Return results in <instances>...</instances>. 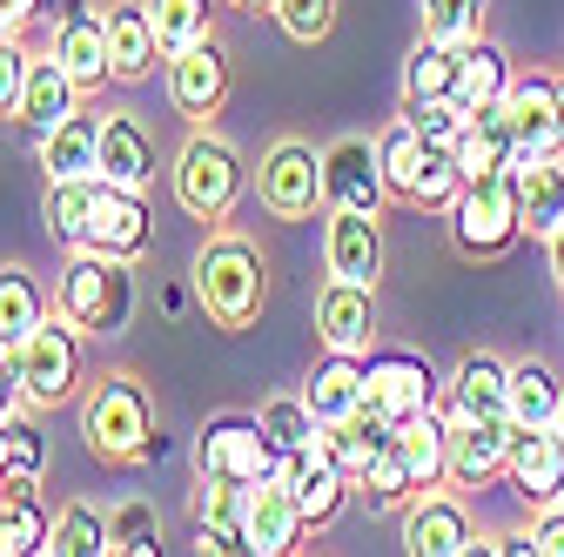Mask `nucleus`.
<instances>
[{"label":"nucleus","mask_w":564,"mask_h":557,"mask_svg":"<svg viewBox=\"0 0 564 557\" xmlns=\"http://www.w3.org/2000/svg\"><path fill=\"white\" fill-rule=\"evenodd\" d=\"M82 437L101 463H141L162 437H155V403L149 383L128 370H101L82 396Z\"/></svg>","instance_id":"nucleus-1"},{"label":"nucleus","mask_w":564,"mask_h":557,"mask_svg":"<svg viewBox=\"0 0 564 557\" xmlns=\"http://www.w3.org/2000/svg\"><path fill=\"white\" fill-rule=\"evenodd\" d=\"M262 296H269L262 249L249 236H208L195 255V303L208 309V323L236 336L262 316Z\"/></svg>","instance_id":"nucleus-2"},{"label":"nucleus","mask_w":564,"mask_h":557,"mask_svg":"<svg viewBox=\"0 0 564 557\" xmlns=\"http://www.w3.org/2000/svg\"><path fill=\"white\" fill-rule=\"evenodd\" d=\"M54 309L75 323L82 336H121L128 316H134V275L121 255H101V249H75V262L61 269L54 283Z\"/></svg>","instance_id":"nucleus-3"},{"label":"nucleus","mask_w":564,"mask_h":557,"mask_svg":"<svg viewBox=\"0 0 564 557\" xmlns=\"http://www.w3.org/2000/svg\"><path fill=\"white\" fill-rule=\"evenodd\" d=\"M242 188H249V162L223 142V134L195 128L182 142V155H175V201L195 222H229V208L242 201Z\"/></svg>","instance_id":"nucleus-4"},{"label":"nucleus","mask_w":564,"mask_h":557,"mask_svg":"<svg viewBox=\"0 0 564 557\" xmlns=\"http://www.w3.org/2000/svg\"><path fill=\"white\" fill-rule=\"evenodd\" d=\"M524 236V216H518V175H477L457 188L451 201V242L470 255V262H498L511 242Z\"/></svg>","instance_id":"nucleus-5"},{"label":"nucleus","mask_w":564,"mask_h":557,"mask_svg":"<svg viewBox=\"0 0 564 557\" xmlns=\"http://www.w3.org/2000/svg\"><path fill=\"white\" fill-rule=\"evenodd\" d=\"M195 470L202 477H223V483H269L282 477V450L269 444L262 416H208L202 437H195Z\"/></svg>","instance_id":"nucleus-6"},{"label":"nucleus","mask_w":564,"mask_h":557,"mask_svg":"<svg viewBox=\"0 0 564 557\" xmlns=\"http://www.w3.org/2000/svg\"><path fill=\"white\" fill-rule=\"evenodd\" d=\"M14 370H21V390H28L34 409L67 403V396H75V383H82V329L67 323L61 309H47V323L14 350Z\"/></svg>","instance_id":"nucleus-7"},{"label":"nucleus","mask_w":564,"mask_h":557,"mask_svg":"<svg viewBox=\"0 0 564 557\" xmlns=\"http://www.w3.org/2000/svg\"><path fill=\"white\" fill-rule=\"evenodd\" d=\"M256 195H262V208L275 222H310L316 208H329L323 201V155L310 149V142H275L269 155H262V175H256Z\"/></svg>","instance_id":"nucleus-8"},{"label":"nucleus","mask_w":564,"mask_h":557,"mask_svg":"<svg viewBox=\"0 0 564 557\" xmlns=\"http://www.w3.org/2000/svg\"><path fill=\"white\" fill-rule=\"evenodd\" d=\"M364 376H370L364 403L377 416H390V424H410V416H423V409L437 403V370L423 363L416 350H370Z\"/></svg>","instance_id":"nucleus-9"},{"label":"nucleus","mask_w":564,"mask_h":557,"mask_svg":"<svg viewBox=\"0 0 564 557\" xmlns=\"http://www.w3.org/2000/svg\"><path fill=\"white\" fill-rule=\"evenodd\" d=\"M323 262H329V275H343V283L377 290L383 283V216L377 208H329Z\"/></svg>","instance_id":"nucleus-10"},{"label":"nucleus","mask_w":564,"mask_h":557,"mask_svg":"<svg viewBox=\"0 0 564 557\" xmlns=\"http://www.w3.org/2000/svg\"><path fill=\"white\" fill-rule=\"evenodd\" d=\"M383 195H390V175H383L377 142L343 134V142L323 149V201L329 208H377V216H383Z\"/></svg>","instance_id":"nucleus-11"},{"label":"nucleus","mask_w":564,"mask_h":557,"mask_svg":"<svg viewBox=\"0 0 564 557\" xmlns=\"http://www.w3.org/2000/svg\"><path fill=\"white\" fill-rule=\"evenodd\" d=\"M169 101H175V114H188L195 128L229 101V54H223L216 34L195 41V47H182V54H169Z\"/></svg>","instance_id":"nucleus-12"},{"label":"nucleus","mask_w":564,"mask_h":557,"mask_svg":"<svg viewBox=\"0 0 564 557\" xmlns=\"http://www.w3.org/2000/svg\"><path fill=\"white\" fill-rule=\"evenodd\" d=\"M282 483H290V498H296V511H303V524L310 531H329L336 524V511L349 504V470L329 457V444H310V450H296V457H282Z\"/></svg>","instance_id":"nucleus-13"},{"label":"nucleus","mask_w":564,"mask_h":557,"mask_svg":"<svg viewBox=\"0 0 564 557\" xmlns=\"http://www.w3.org/2000/svg\"><path fill=\"white\" fill-rule=\"evenodd\" d=\"M316 336H323V350L370 357V336H377V290L329 275V290L316 296Z\"/></svg>","instance_id":"nucleus-14"},{"label":"nucleus","mask_w":564,"mask_h":557,"mask_svg":"<svg viewBox=\"0 0 564 557\" xmlns=\"http://www.w3.org/2000/svg\"><path fill=\"white\" fill-rule=\"evenodd\" d=\"M505 470H511V483L524 491V504H557L564 498V437H557V424H531V430L511 424Z\"/></svg>","instance_id":"nucleus-15"},{"label":"nucleus","mask_w":564,"mask_h":557,"mask_svg":"<svg viewBox=\"0 0 564 557\" xmlns=\"http://www.w3.org/2000/svg\"><path fill=\"white\" fill-rule=\"evenodd\" d=\"M505 108H511V128H518V162H551V155H564V142H557V81H551V75L511 81Z\"/></svg>","instance_id":"nucleus-16"},{"label":"nucleus","mask_w":564,"mask_h":557,"mask_svg":"<svg viewBox=\"0 0 564 557\" xmlns=\"http://www.w3.org/2000/svg\"><path fill=\"white\" fill-rule=\"evenodd\" d=\"M101 28H108V67H115V81H149L155 61H169L162 41H155V21H149V0H115V8L101 14Z\"/></svg>","instance_id":"nucleus-17"},{"label":"nucleus","mask_w":564,"mask_h":557,"mask_svg":"<svg viewBox=\"0 0 564 557\" xmlns=\"http://www.w3.org/2000/svg\"><path fill=\"white\" fill-rule=\"evenodd\" d=\"M511 457V416H477V424H451V483L457 491H484Z\"/></svg>","instance_id":"nucleus-18"},{"label":"nucleus","mask_w":564,"mask_h":557,"mask_svg":"<svg viewBox=\"0 0 564 557\" xmlns=\"http://www.w3.org/2000/svg\"><path fill=\"white\" fill-rule=\"evenodd\" d=\"M477 416H511V363L490 350H470L451 370V424H477Z\"/></svg>","instance_id":"nucleus-19"},{"label":"nucleus","mask_w":564,"mask_h":557,"mask_svg":"<svg viewBox=\"0 0 564 557\" xmlns=\"http://www.w3.org/2000/svg\"><path fill=\"white\" fill-rule=\"evenodd\" d=\"M155 242V222H149V208H141L134 188H101V208H95V229H88V249L101 255H121V262H141Z\"/></svg>","instance_id":"nucleus-20"},{"label":"nucleus","mask_w":564,"mask_h":557,"mask_svg":"<svg viewBox=\"0 0 564 557\" xmlns=\"http://www.w3.org/2000/svg\"><path fill=\"white\" fill-rule=\"evenodd\" d=\"M82 108V81L67 75V67L47 54V61H34L28 67V88H21V108H14V121L34 134V142H47V134Z\"/></svg>","instance_id":"nucleus-21"},{"label":"nucleus","mask_w":564,"mask_h":557,"mask_svg":"<svg viewBox=\"0 0 564 557\" xmlns=\"http://www.w3.org/2000/svg\"><path fill=\"white\" fill-rule=\"evenodd\" d=\"M457 168H464V182H477V175H505V168H518V128H511V108L498 101V108H477L470 121H464V134H457Z\"/></svg>","instance_id":"nucleus-22"},{"label":"nucleus","mask_w":564,"mask_h":557,"mask_svg":"<svg viewBox=\"0 0 564 557\" xmlns=\"http://www.w3.org/2000/svg\"><path fill=\"white\" fill-rule=\"evenodd\" d=\"M95 175L141 195V188L155 182V134L141 128L134 114H101V168Z\"/></svg>","instance_id":"nucleus-23"},{"label":"nucleus","mask_w":564,"mask_h":557,"mask_svg":"<svg viewBox=\"0 0 564 557\" xmlns=\"http://www.w3.org/2000/svg\"><path fill=\"white\" fill-rule=\"evenodd\" d=\"M303 531H310V524H303V511H296V498H290V483H282V477L256 483V491H249V517H242L249 550H256V557H282V550H296Z\"/></svg>","instance_id":"nucleus-24"},{"label":"nucleus","mask_w":564,"mask_h":557,"mask_svg":"<svg viewBox=\"0 0 564 557\" xmlns=\"http://www.w3.org/2000/svg\"><path fill=\"white\" fill-rule=\"evenodd\" d=\"M477 537H470V517L457 498H416L403 511V550L410 557H464Z\"/></svg>","instance_id":"nucleus-25"},{"label":"nucleus","mask_w":564,"mask_h":557,"mask_svg":"<svg viewBox=\"0 0 564 557\" xmlns=\"http://www.w3.org/2000/svg\"><path fill=\"white\" fill-rule=\"evenodd\" d=\"M47 54L75 75L82 88H101V81H115V67H108V28H101V14H88V8H75V14H61V28H54V41H47Z\"/></svg>","instance_id":"nucleus-26"},{"label":"nucleus","mask_w":564,"mask_h":557,"mask_svg":"<svg viewBox=\"0 0 564 557\" xmlns=\"http://www.w3.org/2000/svg\"><path fill=\"white\" fill-rule=\"evenodd\" d=\"M101 175H61L47 182V201H41V216L54 229V242L67 249H88V229H95V208H101Z\"/></svg>","instance_id":"nucleus-27"},{"label":"nucleus","mask_w":564,"mask_h":557,"mask_svg":"<svg viewBox=\"0 0 564 557\" xmlns=\"http://www.w3.org/2000/svg\"><path fill=\"white\" fill-rule=\"evenodd\" d=\"M364 390H370V376H364V357H343V350H329L316 370H310V409L323 416V430L329 424H343V416H357L364 409Z\"/></svg>","instance_id":"nucleus-28"},{"label":"nucleus","mask_w":564,"mask_h":557,"mask_svg":"<svg viewBox=\"0 0 564 557\" xmlns=\"http://www.w3.org/2000/svg\"><path fill=\"white\" fill-rule=\"evenodd\" d=\"M47 323V290H41V275L21 269V262H0V350H21V342Z\"/></svg>","instance_id":"nucleus-29"},{"label":"nucleus","mask_w":564,"mask_h":557,"mask_svg":"<svg viewBox=\"0 0 564 557\" xmlns=\"http://www.w3.org/2000/svg\"><path fill=\"white\" fill-rule=\"evenodd\" d=\"M397 457H403L416 491H437V483L451 477V424H437L431 409L410 416V424H397Z\"/></svg>","instance_id":"nucleus-30"},{"label":"nucleus","mask_w":564,"mask_h":557,"mask_svg":"<svg viewBox=\"0 0 564 557\" xmlns=\"http://www.w3.org/2000/svg\"><path fill=\"white\" fill-rule=\"evenodd\" d=\"M518 216H524V236H551L564 222V155L551 162H518Z\"/></svg>","instance_id":"nucleus-31"},{"label":"nucleus","mask_w":564,"mask_h":557,"mask_svg":"<svg viewBox=\"0 0 564 557\" xmlns=\"http://www.w3.org/2000/svg\"><path fill=\"white\" fill-rule=\"evenodd\" d=\"M511 95V61H505V47H490L484 34L464 47V61H457V108L464 114H477V108H498Z\"/></svg>","instance_id":"nucleus-32"},{"label":"nucleus","mask_w":564,"mask_h":557,"mask_svg":"<svg viewBox=\"0 0 564 557\" xmlns=\"http://www.w3.org/2000/svg\"><path fill=\"white\" fill-rule=\"evenodd\" d=\"M41 168H47V182H61V175H95L101 168V114H67L47 142H41Z\"/></svg>","instance_id":"nucleus-33"},{"label":"nucleus","mask_w":564,"mask_h":557,"mask_svg":"<svg viewBox=\"0 0 564 557\" xmlns=\"http://www.w3.org/2000/svg\"><path fill=\"white\" fill-rule=\"evenodd\" d=\"M323 444H329V457L349 470V477H357V470H370L390 444H397V424H390V416H377L370 403L357 409V416H343V424H329L323 430Z\"/></svg>","instance_id":"nucleus-34"},{"label":"nucleus","mask_w":564,"mask_h":557,"mask_svg":"<svg viewBox=\"0 0 564 557\" xmlns=\"http://www.w3.org/2000/svg\"><path fill=\"white\" fill-rule=\"evenodd\" d=\"M557 409H564V383L544 363H511V424L518 430L557 424Z\"/></svg>","instance_id":"nucleus-35"},{"label":"nucleus","mask_w":564,"mask_h":557,"mask_svg":"<svg viewBox=\"0 0 564 557\" xmlns=\"http://www.w3.org/2000/svg\"><path fill=\"white\" fill-rule=\"evenodd\" d=\"M256 416H262V430H269V444H275L282 457H296V450L323 444V416L310 409V396H269Z\"/></svg>","instance_id":"nucleus-36"},{"label":"nucleus","mask_w":564,"mask_h":557,"mask_svg":"<svg viewBox=\"0 0 564 557\" xmlns=\"http://www.w3.org/2000/svg\"><path fill=\"white\" fill-rule=\"evenodd\" d=\"M149 21H155L162 54H182V47L216 34V8H208V0H149Z\"/></svg>","instance_id":"nucleus-37"},{"label":"nucleus","mask_w":564,"mask_h":557,"mask_svg":"<svg viewBox=\"0 0 564 557\" xmlns=\"http://www.w3.org/2000/svg\"><path fill=\"white\" fill-rule=\"evenodd\" d=\"M457 61H464V47L423 34L403 61V95H457Z\"/></svg>","instance_id":"nucleus-38"},{"label":"nucleus","mask_w":564,"mask_h":557,"mask_svg":"<svg viewBox=\"0 0 564 557\" xmlns=\"http://www.w3.org/2000/svg\"><path fill=\"white\" fill-rule=\"evenodd\" d=\"M377 155H383L390 195H397V201H410V195H416V175H423V155H431V142H423L410 121H390V128L377 134Z\"/></svg>","instance_id":"nucleus-39"},{"label":"nucleus","mask_w":564,"mask_h":557,"mask_svg":"<svg viewBox=\"0 0 564 557\" xmlns=\"http://www.w3.org/2000/svg\"><path fill=\"white\" fill-rule=\"evenodd\" d=\"M47 517L34 504V491H0V557H28V550H47Z\"/></svg>","instance_id":"nucleus-40"},{"label":"nucleus","mask_w":564,"mask_h":557,"mask_svg":"<svg viewBox=\"0 0 564 557\" xmlns=\"http://www.w3.org/2000/svg\"><path fill=\"white\" fill-rule=\"evenodd\" d=\"M47 477V437L21 416H8V463H0V491H34Z\"/></svg>","instance_id":"nucleus-41"},{"label":"nucleus","mask_w":564,"mask_h":557,"mask_svg":"<svg viewBox=\"0 0 564 557\" xmlns=\"http://www.w3.org/2000/svg\"><path fill=\"white\" fill-rule=\"evenodd\" d=\"M47 550L54 557H101L108 550V517L95 504H67L54 517V531H47Z\"/></svg>","instance_id":"nucleus-42"},{"label":"nucleus","mask_w":564,"mask_h":557,"mask_svg":"<svg viewBox=\"0 0 564 557\" xmlns=\"http://www.w3.org/2000/svg\"><path fill=\"white\" fill-rule=\"evenodd\" d=\"M403 121L423 134V142H437V149H457V134H464V108L451 95H403Z\"/></svg>","instance_id":"nucleus-43"},{"label":"nucleus","mask_w":564,"mask_h":557,"mask_svg":"<svg viewBox=\"0 0 564 557\" xmlns=\"http://www.w3.org/2000/svg\"><path fill=\"white\" fill-rule=\"evenodd\" d=\"M484 8L490 0H423V34L451 41V47H470L484 34Z\"/></svg>","instance_id":"nucleus-44"},{"label":"nucleus","mask_w":564,"mask_h":557,"mask_svg":"<svg viewBox=\"0 0 564 557\" xmlns=\"http://www.w3.org/2000/svg\"><path fill=\"white\" fill-rule=\"evenodd\" d=\"M275 28L290 34L296 47H316V41H329L336 34V14H343V0H275Z\"/></svg>","instance_id":"nucleus-45"},{"label":"nucleus","mask_w":564,"mask_h":557,"mask_svg":"<svg viewBox=\"0 0 564 557\" xmlns=\"http://www.w3.org/2000/svg\"><path fill=\"white\" fill-rule=\"evenodd\" d=\"M349 483H357V498H364L370 511H397V504L416 491V483H410V470H403V457H397V444H390V450H383L370 470H357Z\"/></svg>","instance_id":"nucleus-46"},{"label":"nucleus","mask_w":564,"mask_h":557,"mask_svg":"<svg viewBox=\"0 0 564 557\" xmlns=\"http://www.w3.org/2000/svg\"><path fill=\"white\" fill-rule=\"evenodd\" d=\"M162 544V517L141 504V498H128V504H115L108 511V550H128V557H149Z\"/></svg>","instance_id":"nucleus-47"},{"label":"nucleus","mask_w":564,"mask_h":557,"mask_svg":"<svg viewBox=\"0 0 564 557\" xmlns=\"http://www.w3.org/2000/svg\"><path fill=\"white\" fill-rule=\"evenodd\" d=\"M28 47H21V34H0V114L14 121V108H21V88H28Z\"/></svg>","instance_id":"nucleus-48"},{"label":"nucleus","mask_w":564,"mask_h":557,"mask_svg":"<svg viewBox=\"0 0 564 557\" xmlns=\"http://www.w3.org/2000/svg\"><path fill=\"white\" fill-rule=\"evenodd\" d=\"M531 550H538V557H564V498H557V504H538Z\"/></svg>","instance_id":"nucleus-49"},{"label":"nucleus","mask_w":564,"mask_h":557,"mask_svg":"<svg viewBox=\"0 0 564 557\" xmlns=\"http://www.w3.org/2000/svg\"><path fill=\"white\" fill-rule=\"evenodd\" d=\"M195 550L202 557H229V550H249V537L229 531V524H195Z\"/></svg>","instance_id":"nucleus-50"},{"label":"nucleus","mask_w":564,"mask_h":557,"mask_svg":"<svg viewBox=\"0 0 564 557\" xmlns=\"http://www.w3.org/2000/svg\"><path fill=\"white\" fill-rule=\"evenodd\" d=\"M28 403V390H21V370H14V357L0 350V416H14Z\"/></svg>","instance_id":"nucleus-51"},{"label":"nucleus","mask_w":564,"mask_h":557,"mask_svg":"<svg viewBox=\"0 0 564 557\" xmlns=\"http://www.w3.org/2000/svg\"><path fill=\"white\" fill-rule=\"evenodd\" d=\"M41 14V0H0V34H21Z\"/></svg>","instance_id":"nucleus-52"},{"label":"nucleus","mask_w":564,"mask_h":557,"mask_svg":"<svg viewBox=\"0 0 564 557\" xmlns=\"http://www.w3.org/2000/svg\"><path fill=\"white\" fill-rule=\"evenodd\" d=\"M544 249H551V275H557V290H564V222L544 236Z\"/></svg>","instance_id":"nucleus-53"},{"label":"nucleus","mask_w":564,"mask_h":557,"mask_svg":"<svg viewBox=\"0 0 564 557\" xmlns=\"http://www.w3.org/2000/svg\"><path fill=\"white\" fill-rule=\"evenodd\" d=\"M557 142H564V81H557Z\"/></svg>","instance_id":"nucleus-54"},{"label":"nucleus","mask_w":564,"mask_h":557,"mask_svg":"<svg viewBox=\"0 0 564 557\" xmlns=\"http://www.w3.org/2000/svg\"><path fill=\"white\" fill-rule=\"evenodd\" d=\"M236 8H249V14H262V8H275V0H236Z\"/></svg>","instance_id":"nucleus-55"},{"label":"nucleus","mask_w":564,"mask_h":557,"mask_svg":"<svg viewBox=\"0 0 564 557\" xmlns=\"http://www.w3.org/2000/svg\"><path fill=\"white\" fill-rule=\"evenodd\" d=\"M557 437H564V409H557Z\"/></svg>","instance_id":"nucleus-56"}]
</instances>
